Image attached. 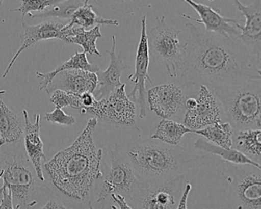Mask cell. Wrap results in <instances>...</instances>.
<instances>
[{"instance_id": "obj_1", "label": "cell", "mask_w": 261, "mask_h": 209, "mask_svg": "<svg viewBox=\"0 0 261 209\" xmlns=\"http://www.w3.org/2000/svg\"><path fill=\"white\" fill-rule=\"evenodd\" d=\"M188 38L181 77L193 85L212 88L261 80V59L239 39H228L186 24Z\"/></svg>"}, {"instance_id": "obj_2", "label": "cell", "mask_w": 261, "mask_h": 209, "mask_svg": "<svg viewBox=\"0 0 261 209\" xmlns=\"http://www.w3.org/2000/svg\"><path fill=\"white\" fill-rule=\"evenodd\" d=\"M97 123L96 117L89 119L74 143L44 166L56 189L74 201H88L96 181L103 177V150L96 147L93 137Z\"/></svg>"}, {"instance_id": "obj_3", "label": "cell", "mask_w": 261, "mask_h": 209, "mask_svg": "<svg viewBox=\"0 0 261 209\" xmlns=\"http://www.w3.org/2000/svg\"><path fill=\"white\" fill-rule=\"evenodd\" d=\"M136 174L146 184L167 181L199 166L207 155L153 140L129 143L125 152Z\"/></svg>"}, {"instance_id": "obj_4", "label": "cell", "mask_w": 261, "mask_h": 209, "mask_svg": "<svg viewBox=\"0 0 261 209\" xmlns=\"http://www.w3.org/2000/svg\"><path fill=\"white\" fill-rule=\"evenodd\" d=\"M20 141L0 146V170L4 185L11 189L15 209L35 207L48 192Z\"/></svg>"}, {"instance_id": "obj_5", "label": "cell", "mask_w": 261, "mask_h": 209, "mask_svg": "<svg viewBox=\"0 0 261 209\" xmlns=\"http://www.w3.org/2000/svg\"><path fill=\"white\" fill-rule=\"evenodd\" d=\"M234 130L261 128V80L212 88Z\"/></svg>"}, {"instance_id": "obj_6", "label": "cell", "mask_w": 261, "mask_h": 209, "mask_svg": "<svg viewBox=\"0 0 261 209\" xmlns=\"http://www.w3.org/2000/svg\"><path fill=\"white\" fill-rule=\"evenodd\" d=\"M181 31L168 25L165 16L157 17L148 36L149 54L154 62L162 64L171 77L182 74L186 59V43L178 39Z\"/></svg>"}, {"instance_id": "obj_7", "label": "cell", "mask_w": 261, "mask_h": 209, "mask_svg": "<svg viewBox=\"0 0 261 209\" xmlns=\"http://www.w3.org/2000/svg\"><path fill=\"white\" fill-rule=\"evenodd\" d=\"M105 175L97 196V202H101L111 194L123 195L130 200L140 185L132 165L125 152L117 144L107 149L105 159Z\"/></svg>"}, {"instance_id": "obj_8", "label": "cell", "mask_w": 261, "mask_h": 209, "mask_svg": "<svg viewBox=\"0 0 261 209\" xmlns=\"http://www.w3.org/2000/svg\"><path fill=\"white\" fill-rule=\"evenodd\" d=\"M85 114H92L105 123L140 132L137 123V107L126 94L125 84L103 98L96 100Z\"/></svg>"}, {"instance_id": "obj_9", "label": "cell", "mask_w": 261, "mask_h": 209, "mask_svg": "<svg viewBox=\"0 0 261 209\" xmlns=\"http://www.w3.org/2000/svg\"><path fill=\"white\" fill-rule=\"evenodd\" d=\"M185 175H177L167 181L146 184L140 182L130 201L134 208H176L181 196Z\"/></svg>"}, {"instance_id": "obj_10", "label": "cell", "mask_w": 261, "mask_h": 209, "mask_svg": "<svg viewBox=\"0 0 261 209\" xmlns=\"http://www.w3.org/2000/svg\"><path fill=\"white\" fill-rule=\"evenodd\" d=\"M197 105L194 109L186 110L183 117V124L196 130L213 123L226 120L221 101L213 91L204 85H198Z\"/></svg>"}, {"instance_id": "obj_11", "label": "cell", "mask_w": 261, "mask_h": 209, "mask_svg": "<svg viewBox=\"0 0 261 209\" xmlns=\"http://www.w3.org/2000/svg\"><path fill=\"white\" fill-rule=\"evenodd\" d=\"M149 49L148 44L146 16L141 18V34L136 56L135 72L128 77L129 82L134 85V89L128 94L129 98L137 100L140 108L139 117L144 119L147 116L146 82L152 84L149 76Z\"/></svg>"}, {"instance_id": "obj_12", "label": "cell", "mask_w": 261, "mask_h": 209, "mask_svg": "<svg viewBox=\"0 0 261 209\" xmlns=\"http://www.w3.org/2000/svg\"><path fill=\"white\" fill-rule=\"evenodd\" d=\"M186 98L182 88L175 84L158 85L146 92L149 109L163 119L172 120L184 114Z\"/></svg>"}, {"instance_id": "obj_13", "label": "cell", "mask_w": 261, "mask_h": 209, "mask_svg": "<svg viewBox=\"0 0 261 209\" xmlns=\"http://www.w3.org/2000/svg\"><path fill=\"white\" fill-rule=\"evenodd\" d=\"M234 165V164H233ZM233 178L238 208H261V169L250 165H236Z\"/></svg>"}, {"instance_id": "obj_14", "label": "cell", "mask_w": 261, "mask_h": 209, "mask_svg": "<svg viewBox=\"0 0 261 209\" xmlns=\"http://www.w3.org/2000/svg\"><path fill=\"white\" fill-rule=\"evenodd\" d=\"M189 4L199 16V19H194L186 14L181 16L188 20L192 21L204 25V30L209 33H215L228 39H238L241 36V25L238 20L224 17L218 10H215L209 6L199 4L194 0H183Z\"/></svg>"}, {"instance_id": "obj_15", "label": "cell", "mask_w": 261, "mask_h": 209, "mask_svg": "<svg viewBox=\"0 0 261 209\" xmlns=\"http://www.w3.org/2000/svg\"><path fill=\"white\" fill-rule=\"evenodd\" d=\"M238 10L245 18L238 39L255 56L261 59V0H254L244 5L240 0H233Z\"/></svg>"}, {"instance_id": "obj_16", "label": "cell", "mask_w": 261, "mask_h": 209, "mask_svg": "<svg viewBox=\"0 0 261 209\" xmlns=\"http://www.w3.org/2000/svg\"><path fill=\"white\" fill-rule=\"evenodd\" d=\"M98 79L96 73L82 69H67L58 73L45 91L51 94L56 90L69 91L75 94L94 93Z\"/></svg>"}, {"instance_id": "obj_17", "label": "cell", "mask_w": 261, "mask_h": 209, "mask_svg": "<svg viewBox=\"0 0 261 209\" xmlns=\"http://www.w3.org/2000/svg\"><path fill=\"white\" fill-rule=\"evenodd\" d=\"M66 25L56 21H47L36 25H30L27 22L22 23V45L13 56L7 69L3 74V79H6L11 71L13 65L21 54L27 48L33 46L41 41L48 39H61L62 30Z\"/></svg>"}, {"instance_id": "obj_18", "label": "cell", "mask_w": 261, "mask_h": 209, "mask_svg": "<svg viewBox=\"0 0 261 209\" xmlns=\"http://www.w3.org/2000/svg\"><path fill=\"white\" fill-rule=\"evenodd\" d=\"M25 128H24V148L32 164L34 166L38 178L45 181L42 162L46 160L44 153V143L40 135V114H36L35 123H32L27 110L22 111Z\"/></svg>"}, {"instance_id": "obj_19", "label": "cell", "mask_w": 261, "mask_h": 209, "mask_svg": "<svg viewBox=\"0 0 261 209\" xmlns=\"http://www.w3.org/2000/svg\"><path fill=\"white\" fill-rule=\"evenodd\" d=\"M116 48L117 40L116 36L113 35L112 48L111 51H106L111 58L109 66L105 71H100V70L98 72L96 73L98 79V83L93 94L97 100L106 97L122 85L120 79L123 71L127 68V66L124 63L123 53H120L117 55Z\"/></svg>"}, {"instance_id": "obj_20", "label": "cell", "mask_w": 261, "mask_h": 209, "mask_svg": "<svg viewBox=\"0 0 261 209\" xmlns=\"http://www.w3.org/2000/svg\"><path fill=\"white\" fill-rule=\"evenodd\" d=\"M0 91V95L7 94ZM24 135V127L19 117L0 97V146L17 143Z\"/></svg>"}, {"instance_id": "obj_21", "label": "cell", "mask_w": 261, "mask_h": 209, "mask_svg": "<svg viewBox=\"0 0 261 209\" xmlns=\"http://www.w3.org/2000/svg\"><path fill=\"white\" fill-rule=\"evenodd\" d=\"M101 37L100 25H96L91 30H85L82 27L74 25L68 28L64 27L61 40L67 43L79 45L86 54L96 55L101 57V54L97 48V40Z\"/></svg>"}, {"instance_id": "obj_22", "label": "cell", "mask_w": 261, "mask_h": 209, "mask_svg": "<svg viewBox=\"0 0 261 209\" xmlns=\"http://www.w3.org/2000/svg\"><path fill=\"white\" fill-rule=\"evenodd\" d=\"M195 149L207 153L213 154V155H219L226 163L234 165H250L254 167L261 169L260 163L255 160H252L250 157L244 155L241 151L233 147L230 149L221 147L214 143L207 141L203 137L197 139L194 143Z\"/></svg>"}, {"instance_id": "obj_23", "label": "cell", "mask_w": 261, "mask_h": 209, "mask_svg": "<svg viewBox=\"0 0 261 209\" xmlns=\"http://www.w3.org/2000/svg\"><path fill=\"white\" fill-rule=\"evenodd\" d=\"M120 22L116 19H105L100 17L94 12L93 5L89 0H84L83 4L73 13L69 22L65 27H72L74 25L82 27L85 30H89L96 25H111L119 27Z\"/></svg>"}, {"instance_id": "obj_24", "label": "cell", "mask_w": 261, "mask_h": 209, "mask_svg": "<svg viewBox=\"0 0 261 209\" xmlns=\"http://www.w3.org/2000/svg\"><path fill=\"white\" fill-rule=\"evenodd\" d=\"M67 69H82L94 73L98 72L100 70L98 65L91 64L88 62L86 53L85 51H83V53L76 51L75 54L71 56L69 60L58 66L54 71L48 73H41L36 71V77L40 80V88H39V89L41 91H45V88L49 85L50 82L53 81V77L58 73Z\"/></svg>"}, {"instance_id": "obj_25", "label": "cell", "mask_w": 261, "mask_h": 209, "mask_svg": "<svg viewBox=\"0 0 261 209\" xmlns=\"http://www.w3.org/2000/svg\"><path fill=\"white\" fill-rule=\"evenodd\" d=\"M192 133V129L188 128L183 123H178L170 119H163L154 128V132L150 139L159 140L162 143L171 146H178L186 134Z\"/></svg>"}, {"instance_id": "obj_26", "label": "cell", "mask_w": 261, "mask_h": 209, "mask_svg": "<svg viewBox=\"0 0 261 209\" xmlns=\"http://www.w3.org/2000/svg\"><path fill=\"white\" fill-rule=\"evenodd\" d=\"M235 149L250 157L260 160L261 130L260 129H245L236 131L233 134V146Z\"/></svg>"}, {"instance_id": "obj_27", "label": "cell", "mask_w": 261, "mask_h": 209, "mask_svg": "<svg viewBox=\"0 0 261 209\" xmlns=\"http://www.w3.org/2000/svg\"><path fill=\"white\" fill-rule=\"evenodd\" d=\"M192 134L201 136L210 143L225 149L233 147L234 129L229 122H221L208 125L202 129L192 130Z\"/></svg>"}, {"instance_id": "obj_28", "label": "cell", "mask_w": 261, "mask_h": 209, "mask_svg": "<svg viewBox=\"0 0 261 209\" xmlns=\"http://www.w3.org/2000/svg\"><path fill=\"white\" fill-rule=\"evenodd\" d=\"M84 0H64L51 6L50 10L37 13H30V18H59L70 19L73 13L83 4Z\"/></svg>"}, {"instance_id": "obj_29", "label": "cell", "mask_w": 261, "mask_h": 209, "mask_svg": "<svg viewBox=\"0 0 261 209\" xmlns=\"http://www.w3.org/2000/svg\"><path fill=\"white\" fill-rule=\"evenodd\" d=\"M50 100L56 108H63L71 107L77 110H81L82 108L81 94L69 92V91L56 90L51 93Z\"/></svg>"}, {"instance_id": "obj_30", "label": "cell", "mask_w": 261, "mask_h": 209, "mask_svg": "<svg viewBox=\"0 0 261 209\" xmlns=\"http://www.w3.org/2000/svg\"><path fill=\"white\" fill-rule=\"evenodd\" d=\"M154 0H107L108 7L114 11L134 14L143 7H149Z\"/></svg>"}, {"instance_id": "obj_31", "label": "cell", "mask_w": 261, "mask_h": 209, "mask_svg": "<svg viewBox=\"0 0 261 209\" xmlns=\"http://www.w3.org/2000/svg\"><path fill=\"white\" fill-rule=\"evenodd\" d=\"M21 5L18 8L10 10V12H19L22 13L23 19L27 15L33 13V12L44 11L48 7L62 2L64 0H20Z\"/></svg>"}, {"instance_id": "obj_32", "label": "cell", "mask_w": 261, "mask_h": 209, "mask_svg": "<svg viewBox=\"0 0 261 209\" xmlns=\"http://www.w3.org/2000/svg\"><path fill=\"white\" fill-rule=\"evenodd\" d=\"M45 118L47 121L62 126H71L76 123L74 116L67 114L65 111H62V108H55L54 111L45 114Z\"/></svg>"}, {"instance_id": "obj_33", "label": "cell", "mask_w": 261, "mask_h": 209, "mask_svg": "<svg viewBox=\"0 0 261 209\" xmlns=\"http://www.w3.org/2000/svg\"><path fill=\"white\" fill-rule=\"evenodd\" d=\"M0 193L3 195L2 199L0 201V209L14 208L13 207V194H12L10 188L6 185H3L2 187L0 188Z\"/></svg>"}, {"instance_id": "obj_34", "label": "cell", "mask_w": 261, "mask_h": 209, "mask_svg": "<svg viewBox=\"0 0 261 209\" xmlns=\"http://www.w3.org/2000/svg\"><path fill=\"white\" fill-rule=\"evenodd\" d=\"M81 99H82V108L80 110L82 114H85V111L88 108H91L95 103L97 99L94 97L93 93L86 92L81 94Z\"/></svg>"}, {"instance_id": "obj_35", "label": "cell", "mask_w": 261, "mask_h": 209, "mask_svg": "<svg viewBox=\"0 0 261 209\" xmlns=\"http://www.w3.org/2000/svg\"><path fill=\"white\" fill-rule=\"evenodd\" d=\"M192 186L191 183L188 182L185 186L184 190L181 192L180 196L179 201H178V205L176 208L186 209L188 207V198H189V193L192 190Z\"/></svg>"}, {"instance_id": "obj_36", "label": "cell", "mask_w": 261, "mask_h": 209, "mask_svg": "<svg viewBox=\"0 0 261 209\" xmlns=\"http://www.w3.org/2000/svg\"><path fill=\"white\" fill-rule=\"evenodd\" d=\"M114 203L117 204V208H133L132 206L129 205L127 202H126V198H125L123 195H120V194L113 193L110 195Z\"/></svg>"}, {"instance_id": "obj_37", "label": "cell", "mask_w": 261, "mask_h": 209, "mask_svg": "<svg viewBox=\"0 0 261 209\" xmlns=\"http://www.w3.org/2000/svg\"><path fill=\"white\" fill-rule=\"evenodd\" d=\"M41 208H68V207L63 203L56 201L54 198H50V200L47 201L46 204L42 206Z\"/></svg>"}, {"instance_id": "obj_38", "label": "cell", "mask_w": 261, "mask_h": 209, "mask_svg": "<svg viewBox=\"0 0 261 209\" xmlns=\"http://www.w3.org/2000/svg\"><path fill=\"white\" fill-rule=\"evenodd\" d=\"M2 175H3V171L0 170V179H1V178H2Z\"/></svg>"}, {"instance_id": "obj_39", "label": "cell", "mask_w": 261, "mask_h": 209, "mask_svg": "<svg viewBox=\"0 0 261 209\" xmlns=\"http://www.w3.org/2000/svg\"><path fill=\"white\" fill-rule=\"evenodd\" d=\"M3 2H4V0H0V7L2 6Z\"/></svg>"}, {"instance_id": "obj_40", "label": "cell", "mask_w": 261, "mask_h": 209, "mask_svg": "<svg viewBox=\"0 0 261 209\" xmlns=\"http://www.w3.org/2000/svg\"><path fill=\"white\" fill-rule=\"evenodd\" d=\"M208 1H210V2H213L214 0H208Z\"/></svg>"}]
</instances>
